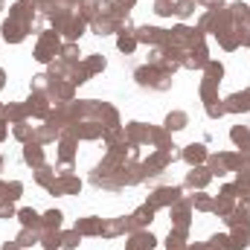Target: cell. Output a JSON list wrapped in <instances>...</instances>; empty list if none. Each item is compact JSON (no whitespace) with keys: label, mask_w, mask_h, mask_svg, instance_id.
<instances>
[{"label":"cell","mask_w":250,"mask_h":250,"mask_svg":"<svg viewBox=\"0 0 250 250\" xmlns=\"http://www.w3.org/2000/svg\"><path fill=\"white\" fill-rule=\"evenodd\" d=\"M178 195H181V189L178 187H163V189H157V192L151 195L148 204H151L154 209H157V207H172V204L178 201Z\"/></svg>","instance_id":"1"},{"label":"cell","mask_w":250,"mask_h":250,"mask_svg":"<svg viewBox=\"0 0 250 250\" xmlns=\"http://www.w3.org/2000/svg\"><path fill=\"white\" fill-rule=\"evenodd\" d=\"M23 35H26V23H21V21H15V18L3 23V38H6V41L18 44V41H23Z\"/></svg>","instance_id":"2"},{"label":"cell","mask_w":250,"mask_h":250,"mask_svg":"<svg viewBox=\"0 0 250 250\" xmlns=\"http://www.w3.org/2000/svg\"><path fill=\"white\" fill-rule=\"evenodd\" d=\"M134 38L137 41H148V44H166V32L163 29H157V26H140L137 32H134Z\"/></svg>","instance_id":"3"},{"label":"cell","mask_w":250,"mask_h":250,"mask_svg":"<svg viewBox=\"0 0 250 250\" xmlns=\"http://www.w3.org/2000/svg\"><path fill=\"white\" fill-rule=\"evenodd\" d=\"M209 178H212V172H209V169H192V172H189V178H187V187L204 189L207 184H209Z\"/></svg>","instance_id":"4"},{"label":"cell","mask_w":250,"mask_h":250,"mask_svg":"<svg viewBox=\"0 0 250 250\" xmlns=\"http://www.w3.org/2000/svg\"><path fill=\"white\" fill-rule=\"evenodd\" d=\"M38 242H41V233L32 230V227H23L21 236H18V248H32V245H38Z\"/></svg>","instance_id":"5"},{"label":"cell","mask_w":250,"mask_h":250,"mask_svg":"<svg viewBox=\"0 0 250 250\" xmlns=\"http://www.w3.org/2000/svg\"><path fill=\"white\" fill-rule=\"evenodd\" d=\"M154 245H157V239L151 233H134V239H131V248L134 250H151Z\"/></svg>","instance_id":"6"},{"label":"cell","mask_w":250,"mask_h":250,"mask_svg":"<svg viewBox=\"0 0 250 250\" xmlns=\"http://www.w3.org/2000/svg\"><path fill=\"white\" fill-rule=\"evenodd\" d=\"M224 108H227V111H248L250 108V96L248 93H233V96L227 99Z\"/></svg>","instance_id":"7"},{"label":"cell","mask_w":250,"mask_h":250,"mask_svg":"<svg viewBox=\"0 0 250 250\" xmlns=\"http://www.w3.org/2000/svg\"><path fill=\"white\" fill-rule=\"evenodd\" d=\"M18 218H21V224H23V227L41 230V215H38L35 209H21V212H18Z\"/></svg>","instance_id":"8"},{"label":"cell","mask_w":250,"mask_h":250,"mask_svg":"<svg viewBox=\"0 0 250 250\" xmlns=\"http://www.w3.org/2000/svg\"><path fill=\"white\" fill-rule=\"evenodd\" d=\"M184 157H187V163L198 166V163H204V160H207V148H204V146H189L187 151H184Z\"/></svg>","instance_id":"9"},{"label":"cell","mask_w":250,"mask_h":250,"mask_svg":"<svg viewBox=\"0 0 250 250\" xmlns=\"http://www.w3.org/2000/svg\"><path fill=\"white\" fill-rule=\"evenodd\" d=\"M23 157H26V163L29 166H44V151H41V146H26V151H23Z\"/></svg>","instance_id":"10"},{"label":"cell","mask_w":250,"mask_h":250,"mask_svg":"<svg viewBox=\"0 0 250 250\" xmlns=\"http://www.w3.org/2000/svg\"><path fill=\"white\" fill-rule=\"evenodd\" d=\"M41 245L47 250H56L59 245H62V236H59V230H44L41 227Z\"/></svg>","instance_id":"11"},{"label":"cell","mask_w":250,"mask_h":250,"mask_svg":"<svg viewBox=\"0 0 250 250\" xmlns=\"http://www.w3.org/2000/svg\"><path fill=\"white\" fill-rule=\"evenodd\" d=\"M62 218L64 215L59 209H50V212L41 218V227H44V230H59V227H62Z\"/></svg>","instance_id":"12"},{"label":"cell","mask_w":250,"mask_h":250,"mask_svg":"<svg viewBox=\"0 0 250 250\" xmlns=\"http://www.w3.org/2000/svg\"><path fill=\"white\" fill-rule=\"evenodd\" d=\"M187 114H181V111H175V114H169L166 117V128L169 131H181V128H187Z\"/></svg>","instance_id":"13"},{"label":"cell","mask_w":250,"mask_h":250,"mask_svg":"<svg viewBox=\"0 0 250 250\" xmlns=\"http://www.w3.org/2000/svg\"><path fill=\"white\" fill-rule=\"evenodd\" d=\"M76 230L84 236V233H102V224L96 218H84V221H76Z\"/></svg>","instance_id":"14"},{"label":"cell","mask_w":250,"mask_h":250,"mask_svg":"<svg viewBox=\"0 0 250 250\" xmlns=\"http://www.w3.org/2000/svg\"><path fill=\"white\" fill-rule=\"evenodd\" d=\"M195 6H198L195 0H178V3H175V15H178V18H189V15L195 12Z\"/></svg>","instance_id":"15"},{"label":"cell","mask_w":250,"mask_h":250,"mask_svg":"<svg viewBox=\"0 0 250 250\" xmlns=\"http://www.w3.org/2000/svg\"><path fill=\"white\" fill-rule=\"evenodd\" d=\"M207 76H209L207 82H215V84H218V82H221V76H224V67H221V64H215V62H207Z\"/></svg>","instance_id":"16"},{"label":"cell","mask_w":250,"mask_h":250,"mask_svg":"<svg viewBox=\"0 0 250 250\" xmlns=\"http://www.w3.org/2000/svg\"><path fill=\"white\" fill-rule=\"evenodd\" d=\"M82 32H84V21L82 18H76V21L67 23V38H79Z\"/></svg>","instance_id":"17"},{"label":"cell","mask_w":250,"mask_h":250,"mask_svg":"<svg viewBox=\"0 0 250 250\" xmlns=\"http://www.w3.org/2000/svg\"><path fill=\"white\" fill-rule=\"evenodd\" d=\"M62 56H64V62H67V64H76L82 53H79V47H76V44H67V47L62 50Z\"/></svg>","instance_id":"18"},{"label":"cell","mask_w":250,"mask_h":250,"mask_svg":"<svg viewBox=\"0 0 250 250\" xmlns=\"http://www.w3.org/2000/svg\"><path fill=\"white\" fill-rule=\"evenodd\" d=\"M207 248H209V250H227V248H230V239H227V236H212Z\"/></svg>","instance_id":"19"},{"label":"cell","mask_w":250,"mask_h":250,"mask_svg":"<svg viewBox=\"0 0 250 250\" xmlns=\"http://www.w3.org/2000/svg\"><path fill=\"white\" fill-rule=\"evenodd\" d=\"M157 15H163V18H169V15H175V3L172 0H157V9H154Z\"/></svg>","instance_id":"20"},{"label":"cell","mask_w":250,"mask_h":250,"mask_svg":"<svg viewBox=\"0 0 250 250\" xmlns=\"http://www.w3.org/2000/svg\"><path fill=\"white\" fill-rule=\"evenodd\" d=\"M79 239H82V233H79V230L64 233V236H62V245H64V248H79Z\"/></svg>","instance_id":"21"},{"label":"cell","mask_w":250,"mask_h":250,"mask_svg":"<svg viewBox=\"0 0 250 250\" xmlns=\"http://www.w3.org/2000/svg\"><path fill=\"white\" fill-rule=\"evenodd\" d=\"M134 47H137V38H134V35H123V38H120V50H123V53H131Z\"/></svg>","instance_id":"22"},{"label":"cell","mask_w":250,"mask_h":250,"mask_svg":"<svg viewBox=\"0 0 250 250\" xmlns=\"http://www.w3.org/2000/svg\"><path fill=\"white\" fill-rule=\"evenodd\" d=\"M192 207H198V209H212V201H209L207 195H198V198H192Z\"/></svg>","instance_id":"23"},{"label":"cell","mask_w":250,"mask_h":250,"mask_svg":"<svg viewBox=\"0 0 250 250\" xmlns=\"http://www.w3.org/2000/svg\"><path fill=\"white\" fill-rule=\"evenodd\" d=\"M84 67H87L90 73H99V70H105V59H102V56H96V59H90Z\"/></svg>","instance_id":"24"},{"label":"cell","mask_w":250,"mask_h":250,"mask_svg":"<svg viewBox=\"0 0 250 250\" xmlns=\"http://www.w3.org/2000/svg\"><path fill=\"white\" fill-rule=\"evenodd\" d=\"M50 178H53L50 166H38V184H47V187H50Z\"/></svg>","instance_id":"25"},{"label":"cell","mask_w":250,"mask_h":250,"mask_svg":"<svg viewBox=\"0 0 250 250\" xmlns=\"http://www.w3.org/2000/svg\"><path fill=\"white\" fill-rule=\"evenodd\" d=\"M0 215H3V218H12V215H15L12 201H0Z\"/></svg>","instance_id":"26"},{"label":"cell","mask_w":250,"mask_h":250,"mask_svg":"<svg viewBox=\"0 0 250 250\" xmlns=\"http://www.w3.org/2000/svg\"><path fill=\"white\" fill-rule=\"evenodd\" d=\"M207 111H209V117H221V114H227V108H224V105H212V102L207 105Z\"/></svg>","instance_id":"27"},{"label":"cell","mask_w":250,"mask_h":250,"mask_svg":"<svg viewBox=\"0 0 250 250\" xmlns=\"http://www.w3.org/2000/svg\"><path fill=\"white\" fill-rule=\"evenodd\" d=\"M15 137H21V140H26V137H29V128H26V123H18V128H15Z\"/></svg>","instance_id":"28"},{"label":"cell","mask_w":250,"mask_h":250,"mask_svg":"<svg viewBox=\"0 0 250 250\" xmlns=\"http://www.w3.org/2000/svg\"><path fill=\"white\" fill-rule=\"evenodd\" d=\"M62 157H64V160H70V157H73V143H62Z\"/></svg>","instance_id":"29"},{"label":"cell","mask_w":250,"mask_h":250,"mask_svg":"<svg viewBox=\"0 0 250 250\" xmlns=\"http://www.w3.org/2000/svg\"><path fill=\"white\" fill-rule=\"evenodd\" d=\"M134 3H137V0H117V6H123V9H131Z\"/></svg>","instance_id":"30"},{"label":"cell","mask_w":250,"mask_h":250,"mask_svg":"<svg viewBox=\"0 0 250 250\" xmlns=\"http://www.w3.org/2000/svg\"><path fill=\"white\" fill-rule=\"evenodd\" d=\"M3 250H21V248H18V242H15V245H6Z\"/></svg>","instance_id":"31"},{"label":"cell","mask_w":250,"mask_h":250,"mask_svg":"<svg viewBox=\"0 0 250 250\" xmlns=\"http://www.w3.org/2000/svg\"><path fill=\"white\" fill-rule=\"evenodd\" d=\"M3 134H6V128H3V123H0V140H3Z\"/></svg>","instance_id":"32"},{"label":"cell","mask_w":250,"mask_h":250,"mask_svg":"<svg viewBox=\"0 0 250 250\" xmlns=\"http://www.w3.org/2000/svg\"><path fill=\"white\" fill-rule=\"evenodd\" d=\"M0 87H3V70H0Z\"/></svg>","instance_id":"33"},{"label":"cell","mask_w":250,"mask_h":250,"mask_svg":"<svg viewBox=\"0 0 250 250\" xmlns=\"http://www.w3.org/2000/svg\"><path fill=\"white\" fill-rule=\"evenodd\" d=\"M0 6H3V0H0Z\"/></svg>","instance_id":"34"}]
</instances>
